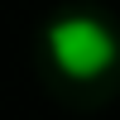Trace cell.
<instances>
[{"label": "cell", "instance_id": "1", "mask_svg": "<svg viewBox=\"0 0 120 120\" xmlns=\"http://www.w3.org/2000/svg\"><path fill=\"white\" fill-rule=\"evenodd\" d=\"M43 43H48L53 67L63 77H72V82H96V77L111 72L115 58H120L115 34L101 19H91V15H63V19H53Z\"/></svg>", "mask_w": 120, "mask_h": 120}]
</instances>
